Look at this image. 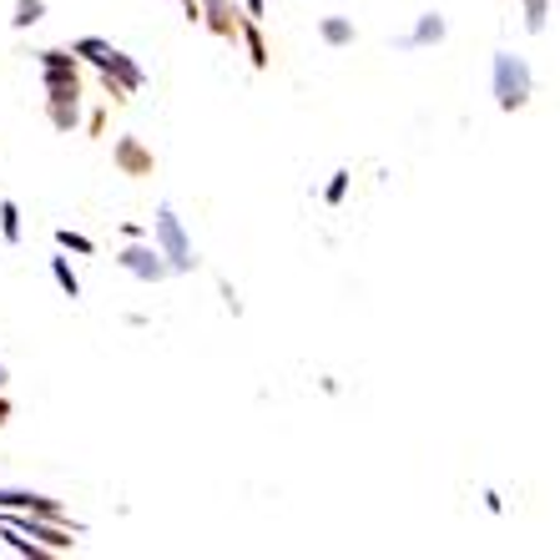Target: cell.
Masks as SVG:
<instances>
[{
  "mask_svg": "<svg viewBox=\"0 0 560 560\" xmlns=\"http://www.w3.org/2000/svg\"><path fill=\"white\" fill-rule=\"evenodd\" d=\"M40 81H46V117L56 131L81 127V56L40 51Z\"/></svg>",
  "mask_w": 560,
  "mask_h": 560,
  "instance_id": "1",
  "label": "cell"
},
{
  "mask_svg": "<svg viewBox=\"0 0 560 560\" xmlns=\"http://www.w3.org/2000/svg\"><path fill=\"white\" fill-rule=\"evenodd\" d=\"M71 51L81 56V61H92L96 71H102V86H106V96L112 102H127L131 92H142V81H147V71L137 61H131L121 46H112V40H102V36H81Z\"/></svg>",
  "mask_w": 560,
  "mask_h": 560,
  "instance_id": "2",
  "label": "cell"
},
{
  "mask_svg": "<svg viewBox=\"0 0 560 560\" xmlns=\"http://www.w3.org/2000/svg\"><path fill=\"white\" fill-rule=\"evenodd\" d=\"M490 86H495V106L500 112H525L535 96V77L530 61L515 51H495V66H490Z\"/></svg>",
  "mask_w": 560,
  "mask_h": 560,
  "instance_id": "3",
  "label": "cell"
},
{
  "mask_svg": "<svg viewBox=\"0 0 560 560\" xmlns=\"http://www.w3.org/2000/svg\"><path fill=\"white\" fill-rule=\"evenodd\" d=\"M152 243L162 253H167V262H172V273H197V248H192V237H187V228H183V218H177V208L172 202H162L156 208V218H152Z\"/></svg>",
  "mask_w": 560,
  "mask_h": 560,
  "instance_id": "4",
  "label": "cell"
},
{
  "mask_svg": "<svg viewBox=\"0 0 560 560\" xmlns=\"http://www.w3.org/2000/svg\"><path fill=\"white\" fill-rule=\"evenodd\" d=\"M121 268H127L137 283H162V278H172V262L167 253L156 248V243H142V237H131L127 248H121Z\"/></svg>",
  "mask_w": 560,
  "mask_h": 560,
  "instance_id": "5",
  "label": "cell"
},
{
  "mask_svg": "<svg viewBox=\"0 0 560 560\" xmlns=\"http://www.w3.org/2000/svg\"><path fill=\"white\" fill-rule=\"evenodd\" d=\"M112 162H117L121 177H152V172H156V156H152V147H147L142 137H117Z\"/></svg>",
  "mask_w": 560,
  "mask_h": 560,
  "instance_id": "6",
  "label": "cell"
},
{
  "mask_svg": "<svg viewBox=\"0 0 560 560\" xmlns=\"http://www.w3.org/2000/svg\"><path fill=\"white\" fill-rule=\"evenodd\" d=\"M243 21H248V11H237L233 0H202V26H208L218 40H237Z\"/></svg>",
  "mask_w": 560,
  "mask_h": 560,
  "instance_id": "7",
  "label": "cell"
},
{
  "mask_svg": "<svg viewBox=\"0 0 560 560\" xmlns=\"http://www.w3.org/2000/svg\"><path fill=\"white\" fill-rule=\"evenodd\" d=\"M450 36V21H444L440 11H424L415 21V31L409 36H394V51H419V46H440V40Z\"/></svg>",
  "mask_w": 560,
  "mask_h": 560,
  "instance_id": "8",
  "label": "cell"
},
{
  "mask_svg": "<svg viewBox=\"0 0 560 560\" xmlns=\"http://www.w3.org/2000/svg\"><path fill=\"white\" fill-rule=\"evenodd\" d=\"M0 510H36V515H51V521H66V510L56 505L51 495H31V490H0Z\"/></svg>",
  "mask_w": 560,
  "mask_h": 560,
  "instance_id": "9",
  "label": "cell"
},
{
  "mask_svg": "<svg viewBox=\"0 0 560 560\" xmlns=\"http://www.w3.org/2000/svg\"><path fill=\"white\" fill-rule=\"evenodd\" d=\"M318 36H324V46H353L359 31H353L349 15H324V21H318Z\"/></svg>",
  "mask_w": 560,
  "mask_h": 560,
  "instance_id": "10",
  "label": "cell"
},
{
  "mask_svg": "<svg viewBox=\"0 0 560 560\" xmlns=\"http://www.w3.org/2000/svg\"><path fill=\"white\" fill-rule=\"evenodd\" d=\"M237 40L248 46V61H253V71H262V66H268V46H262L258 15H248V21H243V31H237Z\"/></svg>",
  "mask_w": 560,
  "mask_h": 560,
  "instance_id": "11",
  "label": "cell"
},
{
  "mask_svg": "<svg viewBox=\"0 0 560 560\" xmlns=\"http://www.w3.org/2000/svg\"><path fill=\"white\" fill-rule=\"evenodd\" d=\"M56 248L61 253H81V258H92L96 253V243L86 233H71V228H56Z\"/></svg>",
  "mask_w": 560,
  "mask_h": 560,
  "instance_id": "12",
  "label": "cell"
},
{
  "mask_svg": "<svg viewBox=\"0 0 560 560\" xmlns=\"http://www.w3.org/2000/svg\"><path fill=\"white\" fill-rule=\"evenodd\" d=\"M46 15V0H15V15H11V26L15 31H31Z\"/></svg>",
  "mask_w": 560,
  "mask_h": 560,
  "instance_id": "13",
  "label": "cell"
},
{
  "mask_svg": "<svg viewBox=\"0 0 560 560\" xmlns=\"http://www.w3.org/2000/svg\"><path fill=\"white\" fill-rule=\"evenodd\" d=\"M521 11H525V31H530V36H540V31H546V21H550V0H521Z\"/></svg>",
  "mask_w": 560,
  "mask_h": 560,
  "instance_id": "14",
  "label": "cell"
},
{
  "mask_svg": "<svg viewBox=\"0 0 560 560\" xmlns=\"http://www.w3.org/2000/svg\"><path fill=\"white\" fill-rule=\"evenodd\" d=\"M51 278L61 283L66 299H81V278L71 273V262H66V258H51Z\"/></svg>",
  "mask_w": 560,
  "mask_h": 560,
  "instance_id": "15",
  "label": "cell"
},
{
  "mask_svg": "<svg viewBox=\"0 0 560 560\" xmlns=\"http://www.w3.org/2000/svg\"><path fill=\"white\" fill-rule=\"evenodd\" d=\"M0 233H5V243H21V208L15 202H0Z\"/></svg>",
  "mask_w": 560,
  "mask_h": 560,
  "instance_id": "16",
  "label": "cell"
},
{
  "mask_svg": "<svg viewBox=\"0 0 560 560\" xmlns=\"http://www.w3.org/2000/svg\"><path fill=\"white\" fill-rule=\"evenodd\" d=\"M343 192H349V167H339L334 177H328V187H324V202L328 208H339L343 202Z\"/></svg>",
  "mask_w": 560,
  "mask_h": 560,
  "instance_id": "17",
  "label": "cell"
},
{
  "mask_svg": "<svg viewBox=\"0 0 560 560\" xmlns=\"http://www.w3.org/2000/svg\"><path fill=\"white\" fill-rule=\"evenodd\" d=\"M218 293H222V303H228V308H233V313H243V303H237L233 283H218Z\"/></svg>",
  "mask_w": 560,
  "mask_h": 560,
  "instance_id": "18",
  "label": "cell"
},
{
  "mask_svg": "<svg viewBox=\"0 0 560 560\" xmlns=\"http://www.w3.org/2000/svg\"><path fill=\"white\" fill-rule=\"evenodd\" d=\"M243 5H248V15H258L262 21V0H243Z\"/></svg>",
  "mask_w": 560,
  "mask_h": 560,
  "instance_id": "19",
  "label": "cell"
},
{
  "mask_svg": "<svg viewBox=\"0 0 560 560\" xmlns=\"http://www.w3.org/2000/svg\"><path fill=\"white\" fill-rule=\"evenodd\" d=\"M5 419H11V405H5V394H0V424H5Z\"/></svg>",
  "mask_w": 560,
  "mask_h": 560,
  "instance_id": "20",
  "label": "cell"
},
{
  "mask_svg": "<svg viewBox=\"0 0 560 560\" xmlns=\"http://www.w3.org/2000/svg\"><path fill=\"white\" fill-rule=\"evenodd\" d=\"M5 378H11V374H5V364H0V384H5Z\"/></svg>",
  "mask_w": 560,
  "mask_h": 560,
  "instance_id": "21",
  "label": "cell"
}]
</instances>
